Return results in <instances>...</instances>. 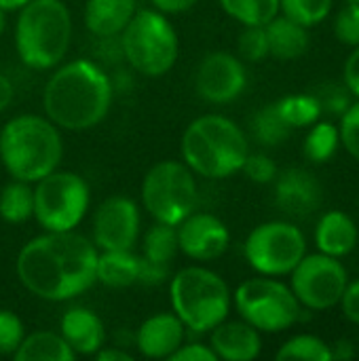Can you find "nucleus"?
Listing matches in <instances>:
<instances>
[{"mask_svg": "<svg viewBox=\"0 0 359 361\" xmlns=\"http://www.w3.org/2000/svg\"><path fill=\"white\" fill-rule=\"evenodd\" d=\"M332 4L334 0H279V13L305 27H313L330 15Z\"/></svg>", "mask_w": 359, "mask_h": 361, "instance_id": "32", "label": "nucleus"}, {"mask_svg": "<svg viewBox=\"0 0 359 361\" xmlns=\"http://www.w3.org/2000/svg\"><path fill=\"white\" fill-rule=\"evenodd\" d=\"M243 254L248 264L267 277L290 275L307 254V239L292 222H264L256 226L245 243Z\"/></svg>", "mask_w": 359, "mask_h": 361, "instance_id": "11", "label": "nucleus"}, {"mask_svg": "<svg viewBox=\"0 0 359 361\" xmlns=\"http://www.w3.org/2000/svg\"><path fill=\"white\" fill-rule=\"evenodd\" d=\"M59 334L74 351V355H95L106 343V328L99 315L76 307L61 315Z\"/></svg>", "mask_w": 359, "mask_h": 361, "instance_id": "19", "label": "nucleus"}, {"mask_svg": "<svg viewBox=\"0 0 359 361\" xmlns=\"http://www.w3.org/2000/svg\"><path fill=\"white\" fill-rule=\"evenodd\" d=\"M186 326L176 313H157L138 328V349L150 360H169V355L184 343Z\"/></svg>", "mask_w": 359, "mask_h": 361, "instance_id": "17", "label": "nucleus"}, {"mask_svg": "<svg viewBox=\"0 0 359 361\" xmlns=\"http://www.w3.org/2000/svg\"><path fill=\"white\" fill-rule=\"evenodd\" d=\"M334 36L341 44H359V2H347L334 19Z\"/></svg>", "mask_w": 359, "mask_h": 361, "instance_id": "34", "label": "nucleus"}, {"mask_svg": "<svg viewBox=\"0 0 359 361\" xmlns=\"http://www.w3.org/2000/svg\"><path fill=\"white\" fill-rule=\"evenodd\" d=\"M341 309H343V315L345 319H349L351 324L359 326V279L358 281H351L347 283L343 296H341Z\"/></svg>", "mask_w": 359, "mask_h": 361, "instance_id": "40", "label": "nucleus"}, {"mask_svg": "<svg viewBox=\"0 0 359 361\" xmlns=\"http://www.w3.org/2000/svg\"><path fill=\"white\" fill-rule=\"evenodd\" d=\"M13 93H15L13 82L4 74H0V112L8 108V104L13 102Z\"/></svg>", "mask_w": 359, "mask_h": 361, "instance_id": "44", "label": "nucleus"}, {"mask_svg": "<svg viewBox=\"0 0 359 361\" xmlns=\"http://www.w3.org/2000/svg\"><path fill=\"white\" fill-rule=\"evenodd\" d=\"M341 144L345 146V150L359 161V102H353L347 112L341 116Z\"/></svg>", "mask_w": 359, "mask_h": 361, "instance_id": "36", "label": "nucleus"}, {"mask_svg": "<svg viewBox=\"0 0 359 361\" xmlns=\"http://www.w3.org/2000/svg\"><path fill=\"white\" fill-rule=\"evenodd\" d=\"M182 159L193 173L209 180L231 178L241 171L250 146L241 127L222 114L195 118L182 135Z\"/></svg>", "mask_w": 359, "mask_h": 361, "instance_id": "3", "label": "nucleus"}, {"mask_svg": "<svg viewBox=\"0 0 359 361\" xmlns=\"http://www.w3.org/2000/svg\"><path fill=\"white\" fill-rule=\"evenodd\" d=\"M97 361H131L133 360V355H129L127 351H123V349H99L97 353Z\"/></svg>", "mask_w": 359, "mask_h": 361, "instance_id": "45", "label": "nucleus"}, {"mask_svg": "<svg viewBox=\"0 0 359 361\" xmlns=\"http://www.w3.org/2000/svg\"><path fill=\"white\" fill-rule=\"evenodd\" d=\"M95 281L108 288H129L142 281V258L131 250H102L97 252Z\"/></svg>", "mask_w": 359, "mask_h": 361, "instance_id": "24", "label": "nucleus"}, {"mask_svg": "<svg viewBox=\"0 0 359 361\" xmlns=\"http://www.w3.org/2000/svg\"><path fill=\"white\" fill-rule=\"evenodd\" d=\"M241 171L256 184H271L277 178V165L267 154H248Z\"/></svg>", "mask_w": 359, "mask_h": 361, "instance_id": "38", "label": "nucleus"}, {"mask_svg": "<svg viewBox=\"0 0 359 361\" xmlns=\"http://www.w3.org/2000/svg\"><path fill=\"white\" fill-rule=\"evenodd\" d=\"M176 233L180 252L197 262H212L231 245V233L226 224L207 212H193L176 226Z\"/></svg>", "mask_w": 359, "mask_h": 361, "instance_id": "15", "label": "nucleus"}, {"mask_svg": "<svg viewBox=\"0 0 359 361\" xmlns=\"http://www.w3.org/2000/svg\"><path fill=\"white\" fill-rule=\"evenodd\" d=\"M197 180L186 163L161 161L144 176L142 203L154 222L178 226L197 209Z\"/></svg>", "mask_w": 359, "mask_h": 361, "instance_id": "8", "label": "nucleus"}, {"mask_svg": "<svg viewBox=\"0 0 359 361\" xmlns=\"http://www.w3.org/2000/svg\"><path fill=\"white\" fill-rule=\"evenodd\" d=\"M358 347H359V345H358Z\"/></svg>", "mask_w": 359, "mask_h": 361, "instance_id": "49", "label": "nucleus"}, {"mask_svg": "<svg viewBox=\"0 0 359 361\" xmlns=\"http://www.w3.org/2000/svg\"><path fill=\"white\" fill-rule=\"evenodd\" d=\"M152 6L161 13H171V15H178V13H184L188 8H193L199 0H150Z\"/></svg>", "mask_w": 359, "mask_h": 361, "instance_id": "42", "label": "nucleus"}, {"mask_svg": "<svg viewBox=\"0 0 359 361\" xmlns=\"http://www.w3.org/2000/svg\"><path fill=\"white\" fill-rule=\"evenodd\" d=\"M30 0H0V8L6 13V11H19L21 6H25Z\"/></svg>", "mask_w": 359, "mask_h": 361, "instance_id": "46", "label": "nucleus"}, {"mask_svg": "<svg viewBox=\"0 0 359 361\" xmlns=\"http://www.w3.org/2000/svg\"><path fill=\"white\" fill-rule=\"evenodd\" d=\"M290 131H292V129H290V127L286 125V121L279 116L275 104L260 108V110L254 114V118H252V133H254V137L258 140V144H262V146H269V148L279 146L281 142L288 140Z\"/></svg>", "mask_w": 359, "mask_h": 361, "instance_id": "30", "label": "nucleus"}, {"mask_svg": "<svg viewBox=\"0 0 359 361\" xmlns=\"http://www.w3.org/2000/svg\"><path fill=\"white\" fill-rule=\"evenodd\" d=\"M248 85L245 66L239 57L226 51L205 55L195 74V89L201 99L209 104L235 102Z\"/></svg>", "mask_w": 359, "mask_h": 361, "instance_id": "13", "label": "nucleus"}, {"mask_svg": "<svg viewBox=\"0 0 359 361\" xmlns=\"http://www.w3.org/2000/svg\"><path fill=\"white\" fill-rule=\"evenodd\" d=\"M279 116L286 121L290 129H303L311 127L313 123L320 121L322 116V104L317 95L311 93H296V95H286L275 104Z\"/></svg>", "mask_w": 359, "mask_h": 361, "instance_id": "26", "label": "nucleus"}, {"mask_svg": "<svg viewBox=\"0 0 359 361\" xmlns=\"http://www.w3.org/2000/svg\"><path fill=\"white\" fill-rule=\"evenodd\" d=\"M359 233L353 218L341 209L326 212L315 226V245L322 254L345 258L358 245Z\"/></svg>", "mask_w": 359, "mask_h": 361, "instance_id": "21", "label": "nucleus"}, {"mask_svg": "<svg viewBox=\"0 0 359 361\" xmlns=\"http://www.w3.org/2000/svg\"><path fill=\"white\" fill-rule=\"evenodd\" d=\"M233 302L241 319L258 332L277 334L300 319V302L292 288L267 275L243 281L235 290Z\"/></svg>", "mask_w": 359, "mask_h": 361, "instance_id": "9", "label": "nucleus"}, {"mask_svg": "<svg viewBox=\"0 0 359 361\" xmlns=\"http://www.w3.org/2000/svg\"><path fill=\"white\" fill-rule=\"evenodd\" d=\"M349 283L347 269L334 256L311 254L294 267L290 273V288L300 307L311 311H328L341 302V296Z\"/></svg>", "mask_w": 359, "mask_h": 361, "instance_id": "12", "label": "nucleus"}, {"mask_svg": "<svg viewBox=\"0 0 359 361\" xmlns=\"http://www.w3.org/2000/svg\"><path fill=\"white\" fill-rule=\"evenodd\" d=\"M345 2H359V0H345Z\"/></svg>", "mask_w": 359, "mask_h": 361, "instance_id": "48", "label": "nucleus"}, {"mask_svg": "<svg viewBox=\"0 0 359 361\" xmlns=\"http://www.w3.org/2000/svg\"><path fill=\"white\" fill-rule=\"evenodd\" d=\"M121 34L123 53L135 72L148 78H159L176 66L178 34L165 13L157 8H140Z\"/></svg>", "mask_w": 359, "mask_h": 361, "instance_id": "7", "label": "nucleus"}, {"mask_svg": "<svg viewBox=\"0 0 359 361\" xmlns=\"http://www.w3.org/2000/svg\"><path fill=\"white\" fill-rule=\"evenodd\" d=\"M209 347L218 360L252 361L262 351L260 332L248 322H222L212 330Z\"/></svg>", "mask_w": 359, "mask_h": 361, "instance_id": "18", "label": "nucleus"}, {"mask_svg": "<svg viewBox=\"0 0 359 361\" xmlns=\"http://www.w3.org/2000/svg\"><path fill=\"white\" fill-rule=\"evenodd\" d=\"M275 182V205L292 218H309L320 209L324 190L320 180L300 167L277 173Z\"/></svg>", "mask_w": 359, "mask_h": 361, "instance_id": "16", "label": "nucleus"}, {"mask_svg": "<svg viewBox=\"0 0 359 361\" xmlns=\"http://www.w3.org/2000/svg\"><path fill=\"white\" fill-rule=\"evenodd\" d=\"M330 353H332V360H353L358 355L355 345L347 338H341L339 343H334L330 347Z\"/></svg>", "mask_w": 359, "mask_h": 361, "instance_id": "43", "label": "nucleus"}, {"mask_svg": "<svg viewBox=\"0 0 359 361\" xmlns=\"http://www.w3.org/2000/svg\"><path fill=\"white\" fill-rule=\"evenodd\" d=\"M267 40H269V55L281 61L298 59L309 49V32L305 25L292 21L286 15H275L267 25Z\"/></svg>", "mask_w": 359, "mask_h": 361, "instance_id": "23", "label": "nucleus"}, {"mask_svg": "<svg viewBox=\"0 0 359 361\" xmlns=\"http://www.w3.org/2000/svg\"><path fill=\"white\" fill-rule=\"evenodd\" d=\"M239 55L248 61H262L269 57V40L264 25H243V32L237 40Z\"/></svg>", "mask_w": 359, "mask_h": 361, "instance_id": "33", "label": "nucleus"}, {"mask_svg": "<svg viewBox=\"0 0 359 361\" xmlns=\"http://www.w3.org/2000/svg\"><path fill=\"white\" fill-rule=\"evenodd\" d=\"M178 233L176 226L157 222L148 228L144 237L142 254V281L159 283L167 277V271L178 254Z\"/></svg>", "mask_w": 359, "mask_h": 361, "instance_id": "20", "label": "nucleus"}, {"mask_svg": "<svg viewBox=\"0 0 359 361\" xmlns=\"http://www.w3.org/2000/svg\"><path fill=\"white\" fill-rule=\"evenodd\" d=\"M63 157L57 125L38 114H19L0 129V159L13 180L38 182Z\"/></svg>", "mask_w": 359, "mask_h": 361, "instance_id": "4", "label": "nucleus"}, {"mask_svg": "<svg viewBox=\"0 0 359 361\" xmlns=\"http://www.w3.org/2000/svg\"><path fill=\"white\" fill-rule=\"evenodd\" d=\"M15 361H74V351L68 347L61 334L34 332L23 336L19 349L13 353Z\"/></svg>", "mask_w": 359, "mask_h": 361, "instance_id": "25", "label": "nucleus"}, {"mask_svg": "<svg viewBox=\"0 0 359 361\" xmlns=\"http://www.w3.org/2000/svg\"><path fill=\"white\" fill-rule=\"evenodd\" d=\"M339 146H341V133L336 125L328 121L313 123L305 140V157L317 165L328 163L336 154Z\"/></svg>", "mask_w": 359, "mask_h": 361, "instance_id": "29", "label": "nucleus"}, {"mask_svg": "<svg viewBox=\"0 0 359 361\" xmlns=\"http://www.w3.org/2000/svg\"><path fill=\"white\" fill-rule=\"evenodd\" d=\"M138 11L135 0H87L85 25L99 38L121 34Z\"/></svg>", "mask_w": 359, "mask_h": 361, "instance_id": "22", "label": "nucleus"}, {"mask_svg": "<svg viewBox=\"0 0 359 361\" xmlns=\"http://www.w3.org/2000/svg\"><path fill=\"white\" fill-rule=\"evenodd\" d=\"M97 247L74 231L51 233L28 241L17 256V277L36 298L63 302L95 283Z\"/></svg>", "mask_w": 359, "mask_h": 361, "instance_id": "1", "label": "nucleus"}, {"mask_svg": "<svg viewBox=\"0 0 359 361\" xmlns=\"http://www.w3.org/2000/svg\"><path fill=\"white\" fill-rule=\"evenodd\" d=\"M89 184L74 171H51L36 182L34 218L51 233L74 231L89 209Z\"/></svg>", "mask_w": 359, "mask_h": 361, "instance_id": "10", "label": "nucleus"}, {"mask_svg": "<svg viewBox=\"0 0 359 361\" xmlns=\"http://www.w3.org/2000/svg\"><path fill=\"white\" fill-rule=\"evenodd\" d=\"M72 15L61 0H30L19 8L15 49L32 70L55 68L70 51Z\"/></svg>", "mask_w": 359, "mask_h": 361, "instance_id": "5", "label": "nucleus"}, {"mask_svg": "<svg viewBox=\"0 0 359 361\" xmlns=\"http://www.w3.org/2000/svg\"><path fill=\"white\" fill-rule=\"evenodd\" d=\"M169 361H218V355L214 353L212 347H205L201 343H190V345H180L171 355Z\"/></svg>", "mask_w": 359, "mask_h": 361, "instance_id": "39", "label": "nucleus"}, {"mask_svg": "<svg viewBox=\"0 0 359 361\" xmlns=\"http://www.w3.org/2000/svg\"><path fill=\"white\" fill-rule=\"evenodd\" d=\"M343 74H345V87L351 91V95L359 97V44L353 47L351 55L347 57Z\"/></svg>", "mask_w": 359, "mask_h": 361, "instance_id": "41", "label": "nucleus"}, {"mask_svg": "<svg viewBox=\"0 0 359 361\" xmlns=\"http://www.w3.org/2000/svg\"><path fill=\"white\" fill-rule=\"evenodd\" d=\"M322 104V112H328L332 116H343L347 108L353 104L351 102V91L345 85H328L324 87V93L317 95Z\"/></svg>", "mask_w": 359, "mask_h": 361, "instance_id": "37", "label": "nucleus"}, {"mask_svg": "<svg viewBox=\"0 0 359 361\" xmlns=\"http://www.w3.org/2000/svg\"><path fill=\"white\" fill-rule=\"evenodd\" d=\"M140 237V209L129 197H108L93 216V245L97 250H133Z\"/></svg>", "mask_w": 359, "mask_h": 361, "instance_id": "14", "label": "nucleus"}, {"mask_svg": "<svg viewBox=\"0 0 359 361\" xmlns=\"http://www.w3.org/2000/svg\"><path fill=\"white\" fill-rule=\"evenodd\" d=\"M34 216V188L30 182L15 180L0 192V218L8 224H21Z\"/></svg>", "mask_w": 359, "mask_h": 361, "instance_id": "27", "label": "nucleus"}, {"mask_svg": "<svg viewBox=\"0 0 359 361\" xmlns=\"http://www.w3.org/2000/svg\"><path fill=\"white\" fill-rule=\"evenodd\" d=\"M25 336L23 322L13 311L0 309V355H13Z\"/></svg>", "mask_w": 359, "mask_h": 361, "instance_id": "35", "label": "nucleus"}, {"mask_svg": "<svg viewBox=\"0 0 359 361\" xmlns=\"http://www.w3.org/2000/svg\"><path fill=\"white\" fill-rule=\"evenodd\" d=\"M47 118L68 131H87L99 125L112 106L108 74L89 59H74L57 68L44 85Z\"/></svg>", "mask_w": 359, "mask_h": 361, "instance_id": "2", "label": "nucleus"}, {"mask_svg": "<svg viewBox=\"0 0 359 361\" xmlns=\"http://www.w3.org/2000/svg\"><path fill=\"white\" fill-rule=\"evenodd\" d=\"M4 23H6V19H4V11L0 8V34H2V30H4Z\"/></svg>", "mask_w": 359, "mask_h": 361, "instance_id": "47", "label": "nucleus"}, {"mask_svg": "<svg viewBox=\"0 0 359 361\" xmlns=\"http://www.w3.org/2000/svg\"><path fill=\"white\" fill-rule=\"evenodd\" d=\"M169 300L180 322L197 334L212 332L231 311V290L226 281L205 267L178 271L169 286Z\"/></svg>", "mask_w": 359, "mask_h": 361, "instance_id": "6", "label": "nucleus"}, {"mask_svg": "<svg viewBox=\"0 0 359 361\" xmlns=\"http://www.w3.org/2000/svg\"><path fill=\"white\" fill-rule=\"evenodd\" d=\"M277 360H305V361H330V345L313 334H298L290 341H286L277 355Z\"/></svg>", "mask_w": 359, "mask_h": 361, "instance_id": "31", "label": "nucleus"}, {"mask_svg": "<svg viewBox=\"0 0 359 361\" xmlns=\"http://www.w3.org/2000/svg\"><path fill=\"white\" fill-rule=\"evenodd\" d=\"M222 11L243 25H267L279 15V0H218Z\"/></svg>", "mask_w": 359, "mask_h": 361, "instance_id": "28", "label": "nucleus"}]
</instances>
